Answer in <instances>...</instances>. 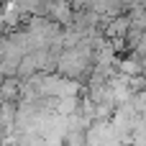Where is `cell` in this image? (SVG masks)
Segmentation results:
<instances>
[{
	"mask_svg": "<svg viewBox=\"0 0 146 146\" xmlns=\"http://www.w3.org/2000/svg\"><path fill=\"white\" fill-rule=\"evenodd\" d=\"M21 85H23V80L18 74L3 77V82H0V103H18L21 100Z\"/></svg>",
	"mask_w": 146,
	"mask_h": 146,
	"instance_id": "cell-1",
	"label": "cell"
},
{
	"mask_svg": "<svg viewBox=\"0 0 146 146\" xmlns=\"http://www.w3.org/2000/svg\"><path fill=\"white\" fill-rule=\"evenodd\" d=\"M131 28V15L128 10L115 15V18H108V26H105V38H115V36H126Z\"/></svg>",
	"mask_w": 146,
	"mask_h": 146,
	"instance_id": "cell-2",
	"label": "cell"
},
{
	"mask_svg": "<svg viewBox=\"0 0 146 146\" xmlns=\"http://www.w3.org/2000/svg\"><path fill=\"white\" fill-rule=\"evenodd\" d=\"M80 103H82V92L80 95H62L56 100V113L59 115H72L80 110Z\"/></svg>",
	"mask_w": 146,
	"mask_h": 146,
	"instance_id": "cell-3",
	"label": "cell"
},
{
	"mask_svg": "<svg viewBox=\"0 0 146 146\" xmlns=\"http://www.w3.org/2000/svg\"><path fill=\"white\" fill-rule=\"evenodd\" d=\"M36 72H38V64H36L33 51L23 54V56H21V62H18V77H21V80H28V77H33Z\"/></svg>",
	"mask_w": 146,
	"mask_h": 146,
	"instance_id": "cell-4",
	"label": "cell"
},
{
	"mask_svg": "<svg viewBox=\"0 0 146 146\" xmlns=\"http://www.w3.org/2000/svg\"><path fill=\"white\" fill-rule=\"evenodd\" d=\"M131 51H133L136 56H141V54H146V31H144V33H141V38L136 41V46H133Z\"/></svg>",
	"mask_w": 146,
	"mask_h": 146,
	"instance_id": "cell-5",
	"label": "cell"
},
{
	"mask_svg": "<svg viewBox=\"0 0 146 146\" xmlns=\"http://www.w3.org/2000/svg\"><path fill=\"white\" fill-rule=\"evenodd\" d=\"M139 59H141V72H144V74H146V54H141Z\"/></svg>",
	"mask_w": 146,
	"mask_h": 146,
	"instance_id": "cell-6",
	"label": "cell"
},
{
	"mask_svg": "<svg viewBox=\"0 0 146 146\" xmlns=\"http://www.w3.org/2000/svg\"><path fill=\"white\" fill-rule=\"evenodd\" d=\"M0 5H3V0H0Z\"/></svg>",
	"mask_w": 146,
	"mask_h": 146,
	"instance_id": "cell-7",
	"label": "cell"
}]
</instances>
